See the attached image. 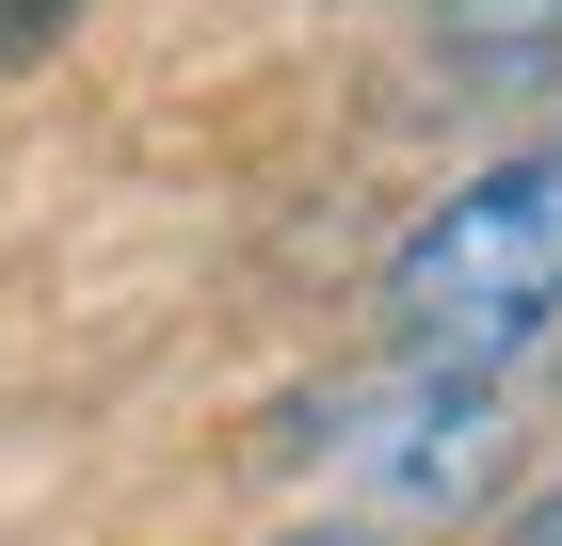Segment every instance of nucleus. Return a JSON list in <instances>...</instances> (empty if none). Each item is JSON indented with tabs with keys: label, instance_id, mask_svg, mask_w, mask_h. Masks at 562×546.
<instances>
[{
	"label": "nucleus",
	"instance_id": "39448f33",
	"mask_svg": "<svg viewBox=\"0 0 562 546\" xmlns=\"http://www.w3.org/2000/svg\"><path fill=\"white\" fill-rule=\"evenodd\" d=\"M258 546H386V531H353V514H305V531H258Z\"/></svg>",
	"mask_w": 562,
	"mask_h": 546
},
{
	"label": "nucleus",
	"instance_id": "7ed1b4c3",
	"mask_svg": "<svg viewBox=\"0 0 562 546\" xmlns=\"http://www.w3.org/2000/svg\"><path fill=\"white\" fill-rule=\"evenodd\" d=\"M434 48L450 65H498V81H547L562 65V0H434Z\"/></svg>",
	"mask_w": 562,
	"mask_h": 546
},
{
	"label": "nucleus",
	"instance_id": "20e7f679",
	"mask_svg": "<svg viewBox=\"0 0 562 546\" xmlns=\"http://www.w3.org/2000/svg\"><path fill=\"white\" fill-rule=\"evenodd\" d=\"M81 33V0H0V65H33V48Z\"/></svg>",
	"mask_w": 562,
	"mask_h": 546
},
{
	"label": "nucleus",
	"instance_id": "f03ea898",
	"mask_svg": "<svg viewBox=\"0 0 562 546\" xmlns=\"http://www.w3.org/2000/svg\"><path fill=\"white\" fill-rule=\"evenodd\" d=\"M273 450H322V482H353V499H386V514H482V499H498V466H515V419H498V386L402 370V354H386L370 386L290 402Z\"/></svg>",
	"mask_w": 562,
	"mask_h": 546
},
{
	"label": "nucleus",
	"instance_id": "423d86ee",
	"mask_svg": "<svg viewBox=\"0 0 562 546\" xmlns=\"http://www.w3.org/2000/svg\"><path fill=\"white\" fill-rule=\"evenodd\" d=\"M498 546H562V482H547V499H530V514H515Z\"/></svg>",
	"mask_w": 562,
	"mask_h": 546
},
{
	"label": "nucleus",
	"instance_id": "f257e3e1",
	"mask_svg": "<svg viewBox=\"0 0 562 546\" xmlns=\"http://www.w3.org/2000/svg\"><path fill=\"white\" fill-rule=\"evenodd\" d=\"M386 337H402V370H467V386L498 370V354H530V337H562V145L450 177V193L402 225Z\"/></svg>",
	"mask_w": 562,
	"mask_h": 546
}]
</instances>
